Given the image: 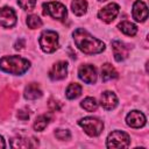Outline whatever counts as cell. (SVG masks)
<instances>
[{"label":"cell","instance_id":"15","mask_svg":"<svg viewBox=\"0 0 149 149\" xmlns=\"http://www.w3.org/2000/svg\"><path fill=\"white\" fill-rule=\"evenodd\" d=\"M24 98L28 100H35L42 97V91L40 88V86L35 83L29 84L26 88H24V93H23Z\"/></svg>","mask_w":149,"mask_h":149},{"label":"cell","instance_id":"19","mask_svg":"<svg viewBox=\"0 0 149 149\" xmlns=\"http://www.w3.org/2000/svg\"><path fill=\"white\" fill-rule=\"evenodd\" d=\"M50 119H51V115L50 114H42V115L37 116L36 120H35V122H34V129L36 132L44 130V128L49 125Z\"/></svg>","mask_w":149,"mask_h":149},{"label":"cell","instance_id":"7","mask_svg":"<svg viewBox=\"0 0 149 149\" xmlns=\"http://www.w3.org/2000/svg\"><path fill=\"white\" fill-rule=\"evenodd\" d=\"M78 77L86 84H94L98 78L97 69L91 64H83L78 69Z\"/></svg>","mask_w":149,"mask_h":149},{"label":"cell","instance_id":"9","mask_svg":"<svg viewBox=\"0 0 149 149\" xmlns=\"http://www.w3.org/2000/svg\"><path fill=\"white\" fill-rule=\"evenodd\" d=\"M16 23V14L10 7L0 8V26L3 28H12Z\"/></svg>","mask_w":149,"mask_h":149},{"label":"cell","instance_id":"12","mask_svg":"<svg viewBox=\"0 0 149 149\" xmlns=\"http://www.w3.org/2000/svg\"><path fill=\"white\" fill-rule=\"evenodd\" d=\"M126 122L132 128H141L146 125V116L140 111H132L127 114Z\"/></svg>","mask_w":149,"mask_h":149},{"label":"cell","instance_id":"26","mask_svg":"<svg viewBox=\"0 0 149 149\" xmlns=\"http://www.w3.org/2000/svg\"><path fill=\"white\" fill-rule=\"evenodd\" d=\"M49 108L51 109V111H59L61 109V105H59V102L58 101H55V100H50L49 101Z\"/></svg>","mask_w":149,"mask_h":149},{"label":"cell","instance_id":"3","mask_svg":"<svg viewBox=\"0 0 149 149\" xmlns=\"http://www.w3.org/2000/svg\"><path fill=\"white\" fill-rule=\"evenodd\" d=\"M38 43L44 52L51 54L58 48V34L54 30H43L40 36Z\"/></svg>","mask_w":149,"mask_h":149},{"label":"cell","instance_id":"1","mask_svg":"<svg viewBox=\"0 0 149 149\" xmlns=\"http://www.w3.org/2000/svg\"><path fill=\"white\" fill-rule=\"evenodd\" d=\"M72 35H73V41L77 48L86 55H95L105 50V43L93 37L83 28H77Z\"/></svg>","mask_w":149,"mask_h":149},{"label":"cell","instance_id":"14","mask_svg":"<svg viewBox=\"0 0 149 149\" xmlns=\"http://www.w3.org/2000/svg\"><path fill=\"white\" fill-rule=\"evenodd\" d=\"M100 104L106 111H112L118 105V98L113 92L105 91V92H102V94L100 97Z\"/></svg>","mask_w":149,"mask_h":149},{"label":"cell","instance_id":"5","mask_svg":"<svg viewBox=\"0 0 149 149\" xmlns=\"http://www.w3.org/2000/svg\"><path fill=\"white\" fill-rule=\"evenodd\" d=\"M43 14L49 15L52 19L63 21L68 15L66 7L58 1H49L43 3Z\"/></svg>","mask_w":149,"mask_h":149},{"label":"cell","instance_id":"11","mask_svg":"<svg viewBox=\"0 0 149 149\" xmlns=\"http://www.w3.org/2000/svg\"><path fill=\"white\" fill-rule=\"evenodd\" d=\"M68 73V63L64 61H59L55 63L49 72V77L51 80H61L66 77Z\"/></svg>","mask_w":149,"mask_h":149},{"label":"cell","instance_id":"13","mask_svg":"<svg viewBox=\"0 0 149 149\" xmlns=\"http://www.w3.org/2000/svg\"><path fill=\"white\" fill-rule=\"evenodd\" d=\"M112 49H113V55L116 62H122L128 57V51L129 48L121 41H113L112 42Z\"/></svg>","mask_w":149,"mask_h":149},{"label":"cell","instance_id":"4","mask_svg":"<svg viewBox=\"0 0 149 149\" xmlns=\"http://www.w3.org/2000/svg\"><path fill=\"white\" fill-rule=\"evenodd\" d=\"M78 125L84 129V132L88 136H98L101 134L104 129V122L99 120L98 118L93 116H86L78 121Z\"/></svg>","mask_w":149,"mask_h":149},{"label":"cell","instance_id":"27","mask_svg":"<svg viewBox=\"0 0 149 149\" xmlns=\"http://www.w3.org/2000/svg\"><path fill=\"white\" fill-rule=\"evenodd\" d=\"M17 118L21 119V120H27V119L29 118V114H28V112H26V111H19Z\"/></svg>","mask_w":149,"mask_h":149},{"label":"cell","instance_id":"24","mask_svg":"<svg viewBox=\"0 0 149 149\" xmlns=\"http://www.w3.org/2000/svg\"><path fill=\"white\" fill-rule=\"evenodd\" d=\"M17 3L24 10H33L36 6V0H17Z\"/></svg>","mask_w":149,"mask_h":149},{"label":"cell","instance_id":"17","mask_svg":"<svg viewBox=\"0 0 149 149\" xmlns=\"http://www.w3.org/2000/svg\"><path fill=\"white\" fill-rule=\"evenodd\" d=\"M71 9L73 14H76L77 16H81L87 10V1L86 0H72Z\"/></svg>","mask_w":149,"mask_h":149},{"label":"cell","instance_id":"16","mask_svg":"<svg viewBox=\"0 0 149 149\" xmlns=\"http://www.w3.org/2000/svg\"><path fill=\"white\" fill-rule=\"evenodd\" d=\"M118 78V72L109 63H105L101 66V79L102 81H108L111 79Z\"/></svg>","mask_w":149,"mask_h":149},{"label":"cell","instance_id":"25","mask_svg":"<svg viewBox=\"0 0 149 149\" xmlns=\"http://www.w3.org/2000/svg\"><path fill=\"white\" fill-rule=\"evenodd\" d=\"M55 136H56V139H58L61 141H65V140H70L71 134L66 129H56L55 130Z\"/></svg>","mask_w":149,"mask_h":149},{"label":"cell","instance_id":"8","mask_svg":"<svg viewBox=\"0 0 149 149\" xmlns=\"http://www.w3.org/2000/svg\"><path fill=\"white\" fill-rule=\"evenodd\" d=\"M119 10H120V7L119 5L112 2V3H108L107 6H105L104 8H101L99 12H98V17L106 22V23H111L119 14Z\"/></svg>","mask_w":149,"mask_h":149},{"label":"cell","instance_id":"29","mask_svg":"<svg viewBox=\"0 0 149 149\" xmlns=\"http://www.w3.org/2000/svg\"><path fill=\"white\" fill-rule=\"evenodd\" d=\"M99 1H106V0H99Z\"/></svg>","mask_w":149,"mask_h":149},{"label":"cell","instance_id":"6","mask_svg":"<svg viewBox=\"0 0 149 149\" xmlns=\"http://www.w3.org/2000/svg\"><path fill=\"white\" fill-rule=\"evenodd\" d=\"M130 137L127 133L122 130H114L109 133L106 140L107 148H127L129 147Z\"/></svg>","mask_w":149,"mask_h":149},{"label":"cell","instance_id":"18","mask_svg":"<svg viewBox=\"0 0 149 149\" xmlns=\"http://www.w3.org/2000/svg\"><path fill=\"white\" fill-rule=\"evenodd\" d=\"M118 28L125 34V35H128V36H135L136 33H137V27L129 22V21H122L118 24Z\"/></svg>","mask_w":149,"mask_h":149},{"label":"cell","instance_id":"21","mask_svg":"<svg viewBox=\"0 0 149 149\" xmlns=\"http://www.w3.org/2000/svg\"><path fill=\"white\" fill-rule=\"evenodd\" d=\"M80 106L87 112H93L98 108V101L92 97H87L80 102Z\"/></svg>","mask_w":149,"mask_h":149},{"label":"cell","instance_id":"23","mask_svg":"<svg viewBox=\"0 0 149 149\" xmlns=\"http://www.w3.org/2000/svg\"><path fill=\"white\" fill-rule=\"evenodd\" d=\"M27 26L30 28V29H36V28H40L42 26V20L35 15V14H31L27 17Z\"/></svg>","mask_w":149,"mask_h":149},{"label":"cell","instance_id":"22","mask_svg":"<svg viewBox=\"0 0 149 149\" xmlns=\"http://www.w3.org/2000/svg\"><path fill=\"white\" fill-rule=\"evenodd\" d=\"M30 141L31 140L23 139V137H15V139H12L10 147L12 148H28V147H33L30 144Z\"/></svg>","mask_w":149,"mask_h":149},{"label":"cell","instance_id":"28","mask_svg":"<svg viewBox=\"0 0 149 149\" xmlns=\"http://www.w3.org/2000/svg\"><path fill=\"white\" fill-rule=\"evenodd\" d=\"M6 147V143H5V140H3V137L0 135V148H5Z\"/></svg>","mask_w":149,"mask_h":149},{"label":"cell","instance_id":"10","mask_svg":"<svg viewBox=\"0 0 149 149\" xmlns=\"http://www.w3.org/2000/svg\"><path fill=\"white\" fill-rule=\"evenodd\" d=\"M132 15H133V19L136 22H144L148 19V7H147V5L141 0H136L133 5Z\"/></svg>","mask_w":149,"mask_h":149},{"label":"cell","instance_id":"2","mask_svg":"<svg viewBox=\"0 0 149 149\" xmlns=\"http://www.w3.org/2000/svg\"><path fill=\"white\" fill-rule=\"evenodd\" d=\"M30 66V62L20 56H3L0 59V70L10 74H23Z\"/></svg>","mask_w":149,"mask_h":149},{"label":"cell","instance_id":"20","mask_svg":"<svg viewBox=\"0 0 149 149\" xmlns=\"http://www.w3.org/2000/svg\"><path fill=\"white\" fill-rule=\"evenodd\" d=\"M81 94V86L77 83H72L70 84L68 87H66V91H65V95L68 99L72 100V99H76L78 98L79 95Z\"/></svg>","mask_w":149,"mask_h":149}]
</instances>
